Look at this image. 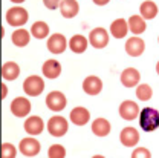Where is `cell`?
<instances>
[{"instance_id": "19", "label": "cell", "mask_w": 159, "mask_h": 158, "mask_svg": "<svg viewBox=\"0 0 159 158\" xmlns=\"http://www.w3.org/2000/svg\"><path fill=\"white\" fill-rule=\"evenodd\" d=\"M112 131V126H110V121L102 117L95 118L92 121V132L97 135V137H107Z\"/></svg>"}, {"instance_id": "15", "label": "cell", "mask_w": 159, "mask_h": 158, "mask_svg": "<svg viewBox=\"0 0 159 158\" xmlns=\"http://www.w3.org/2000/svg\"><path fill=\"white\" fill-rule=\"evenodd\" d=\"M121 83L124 88H135L139 84V80H141V74H139L138 69L135 68H125L122 72H121Z\"/></svg>"}, {"instance_id": "16", "label": "cell", "mask_w": 159, "mask_h": 158, "mask_svg": "<svg viewBox=\"0 0 159 158\" xmlns=\"http://www.w3.org/2000/svg\"><path fill=\"white\" fill-rule=\"evenodd\" d=\"M83 91L87 95H98L102 91V80L97 75H89L83 80Z\"/></svg>"}, {"instance_id": "5", "label": "cell", "mask_w": 159, "mask_h": 158, "mask_svg": "<svg viewBox=\"0 0 159 158\" xmlns=\"http://www.w3.org/2000/svg\"><path fill=\"white\" fill-rule=\"evenodd\" d=\"M119 117L127 121H132L135 118H139V114H141V109H139L138 103H135L133 100H124L121 104H119Z\"/></svg>"}, {"instance_id": "23", "label": "cell", "mask_w": 159, "mask_h": 158, "mask_svg": "<svg viewBox=\"0 0 159 158\" xmlns=\"http://www.w3.org/2000/svg\"><path fill=\"white\" fill-rule=\"evenodd\" d=\"M11 41H12L16 46H19V48L28 46L29 41H31V31H26V29H23V28L16 29V31L12 32V36H11Z\"/></svg>"}, {"instance_id": "37", "label": "cell", "mask_w": 159, "mask_h": 158, "mask_svg": "<svg viewBox=\"0 0 159 158\" xmlns=\"http://www.w3.org/2000/svg\"><path fill=\"white\" fill-rule=\"evenodd\" d=\"M158 41H159V39H158Z\"/></svg>"}, {"instance_id": "7", "label": "cell", "mask_w": 159, "mask_h": 158, "mask_svg": "<svg viewBox=\"0 0 159 158\" xmlns=\"http://www.w3.org/2000/svg\"><path fill=\"white\" fill-rule=\"evenodd\" d=\"M46 46H48L49 52H52V54L57 55V54H61V52L66 51V48L69 46V41H67V39H66L63 34L55 32V34H52V36L48 39Z\"/></svg>"}, {"instance_id": "10", "label": "cell", "mask_w": 159, "mask_h": 158, "mask_svg": "<svg viewBox=\"0 0 159 158\" xmlns=\"http://www.w3.org/2000/svg\"><path fill=\"white\" fill-rule=\"evenodd\" d=\"M41 149V144L40 141L34 138V137H28V138H23L19 144V151L20 154H23L25 157H35Z\"/></svg>"}, {"instance_id": "31", "label": "cell", "mask_w": 159, "mask_h": 158, "mask_svg": "<svg viewBox=\"0 0 159 158\" xmlns=\"http://www.w3.org/2000/svg\"><path fill=\"white\" fill-rule=\"evenodd\" d=\"M61 2L63 0H43V3H44V6L48 8V9H57L60 8V5H61Z\"/></svg>"}, {"instance_id": "6", "label": "cell", "mask_w": 159, "mask_h": 158, "mask_svg": "<svg viewBox=\"0 0 159 158\" xmlns=\"http://www.w3.org/2000/svg\"><path fill=\"white\" fill-rule=\"evenodd\" d=\"M66 104H67V98H66V95H64L63 92H60V91H52V92H49L48 97H46V106H48V109H51L52 112L63 111V109L66 108Z\"/></svg>"}, {"instance_id": "2", "label": "cell", "mask_w": 159, "mask_h": 158, "mask_svg": "<svg viewBox=\"0 0 159 158\" xmlns=\"http://www.w3.org/2000/svg\"><path fill=\"white\" fill-rule=\"evenodd\" d=\"M5 19L6 22L11 25V26H23L28 19H29V14H28V11L23 8V6H12V8H9L8 11H6V16H5Z\"/></svg>"}, {"instance_id": "9", "label": "cell", "mask_w": 159, "mask_h": 158, "mask_svg": "<svg viewBox=\"0 0 159 158\" xmlns=\"http://www.w3.org/2000/svg\"><path fill=\"white\" fill-rule=\"evenodd\" d=\"M11 112L14 117H19V118H25L29 115L31 112V101L25 97H17V98L12 100L11 103Z\"/></svg>"}, {"instance_id": "34", "label": "cell", "mask_w": 159, "mask_h": 158, "mask_svg": "<svg viewBox=\"0 0 159 158\" xmlns=\"http://www.w3.org/2000/svg\"><path fill=\"white\" fill-rule=\"evenodd\" d=\"M12 3H23V2H26V0H11Z\"/></svg>"}, {"instance_id": "35", "label": "cell", "mask_w": 159, "mask_h": 158, "mask_svg": "<svg viewBox=\"0 0 159 158\" xmlns=\"http://www.w3.org/2000/svg\"><path fill=\"white\" fill-rule=\"evenodd\" d=\"M156 72H158V75H159V61L156 63Z\"/></svg>"}, {"instance_id": "33", "label": "cell", "mask_w": 159, "mask_h": 158, "mask_svg": "<svg viewBox=\"0 0 159 158\" xmlns=\"http://www.w3.org/2000/svg\"><path fill=\"white\" fill-rule=\"evenodd\" d=\"M2 91H3V92H2V97H3V98H6V95H8V88H6V84H5V83L2 84Z\"/></svg>"}, {"instance_id": "25", "label": "cell", "mask_w": 159, "mask_h": 158, "mask_svg": "<svg viewBox=\"0 0 159 158\" xmlns=\"http://www.w3.org/2000/svg\"><path fill=\"white\" fill-rule=\"evenodd\" d=\"M31 36L32 37H35L37 40H41V39H46L48 36H49V25L46 23V22H41V20H37L35 23H32V26H31Z\"/></svg>"}, {"instance_id": "36", "label": "cell", "mask_w": 159, "mask_h": 158, "mask_svg": "<svg viewBox=\"0 0 159 158\" xmlns=\"http://www.w3.org/2000/svg\"><path fill=\"white\" fill-rule=\"evenodd\" d=\"M92 158H106V157H102V155H93Z\"/></svg>"}, {"instance_id": "21", "label": "cell", "mask_w": 159, "mask_h": 158, "mask_svg": "<svg viewBox=\"0 0 159 158\" xmlns=\"http://www.w3.org/2000/svg\"><path fill=\"white\" fill-rule=\"evenodd\" d=\"M129 22H125L124 19H116L112 22L110 25V34L115 39H124L129 32Z\"/></svg>"}, {"instance_id": "24", "label": "cell", "mask_w": 159, "mask_h": 158, "mask_svg": "<svg viewBox=\"0 0 159 158\" xmlns=\"http://www.w3.org/2000/svg\"><path fill=\"white\" fill-rule=\"evenodd\" d=\"M129 29L130 32H133V36H141L142 32H145L147 29V23H145V19L142 16H132L129 19Z\"/></svg>"}, {"instance_id": "20", "label": "cell", "mask_w": 159, "mask_h": 158, "mask_svg": "<svg viewBox=\"0 0 159 158\" xmlns=\"http://www.w3.org/2000/svg\"><path fill=\"white\" fill-rule=\"evenodd\" d=\"M20 75V66L16 61H6L2 66V77L6 81H14Z\"/></svg>"}, {"instance_id": "22", "label": "cell", "mask_w": 159, "mask_h": 158, "mask_svg": "<svg viewBox=\"0 0 159 158\" xmlns=\"http://www.w3.org/2000/svg\"><path fill=\"white\" fill-rule=\"evenodd\" d=\"M89 45H90V43H89V39H86V37L81 36V34H75V36H72L70 40H69V48H70V51L75 52V54H83V52L87 49Z\"/></svg>"}, {"instance_id": "1", "label": "cell", "mask_w": 159, "mask_h": 158, "mask_svg": "<svg viewBox=\"0 0 159 158\" xmlns=\"http://www.w3.org/2000/svg\"><path fill=\"white\" fill-rule=\"evenodd\" d=\"M139 126L145 132H153L159 127V111L155 108H144L139 114Z\"/></svg>"}, {"instance_id": "28", "label": "cell", "mask_w": 159, "mask_h": 158, "mask_svg": "<svg viewBox=\"0 0 159 158\" xmlns=\"http://www.w3.org/2000/svg\"><path fill=\"white\" fill-rule=\"evenodd\" d=\"M66 157V149L61 144H52L48 149V158H64Z\"/></svg>"}, {"instance_id": "18", "label": "cell", "mask_w": 159, "mask_h": 158, "mask_svg": "<svg viewBox=\"0 0 159 158\" xmlns=\"http://www.w3.org/2000/svg\"><path fill=\"white\" fill-rule=\"evenodd\" d=\"M60 12L64 19H74L80 12V5L77 0H63L60 5Z\"/></svg>"}, {"instance_id": "11", "label": "cell", "mask_w": 159, "mask_h": 158, "mask_svg": "<svg viewBox=\"0 0 159 158\" xmlns=\"http://www.w3.org/2000/svg\"><path fill=\"white\" fill-rule=\"evenodd\" d=\"M25 131L31 135V137H35V135H40L44 129V121L41 117L39 115H31L25 120V124H23Z\"/></svg>"}, {"instance_id": "14", "label": "cell", "mask_w": 159, "mask_h": 158, "mask_svg": "<svg viewBox=\"0 0 159 158\" xmlns=\"http://www.w3.org/2000/svg\"><path fill=\"white\" fill-rule=\"evenodd\" d=\"M139 132L135 127H124L119 134V141L125 147H135L139 143Z\"/></svg>"}, {"instance_id": "27", "label": "cell", "mask_w": 159, "mask_h": 158, "mask_svg": "<svg viewBox=\"0 0 159 158\" xmlns=\"http://www.w3.org/2000/svg\"><path fill=\"white\" fill-rule=\"evenodd\" d=\"M136 97H138V100H141V101H148V100L153 97V89H152V86L147 84V83L138 84V86H136Z\"/></svg>"}, {"instance_id": "13", "label": "cell", "mask_w": 159, "mask_h": 158, "mask_svg": "<svg viewBox=\"0 0 159 158\" xmlns=\"http://www.w3.org/2000/svg\"><path fill=\"white\" fill-rule=\"evenodd\" d=\"M41 72H43V75H44L46 79L55 80L61 75V65H60L58 60L49 59V60H46V61L43 63V66H41Z\"/></svg>"}, {"instance_id": "8", "label": "cell", "mask_w": 159, "mask_h": 158, "mask_svg": "<svg viewBox=\"0 0 159 158\" xmlns=\"http://www.w3.org/2000/svg\"><path fill=\"white\" fill-rule=\"evenodd\" d=\"M89 43L95 49H102L109 45V32L104 28H95L89 34Z\"/></svg>"}, {"instance_id": "32", "label": "cell", "mask_w": 159, "mask_h": 158, "mask_svg": "<svg viewBox=\"0 0 159 158\" xmlns=\"http://www.w3.org/2000/svg\"><path fill=\"white\" fill-rule=\"evenodd\" d=\"M95 5H98V6H104V5H107L110 0H92Z\"/></svg>"}, {"instance_id": "30", "label": "cell", "mask_w": 159, "mask_h": 158, "mask_svg": "<svg viewBox=\"0 0 159 158\" xmlns=\"http://www.w3.org/2000/svg\"><path fill=\"white\" fill-rule=\"evenodd\" d=\"M130 158H152V152L147 147H136L132 152V157Z\"/></svg>"}, {"instance_id": "29", "label": "cell", "mask_w": 159, "mask_h": 158, "mask_svg": "<svg viewBox=\"0 0 159 158\" xmlns=\"http://www.w3.org/2000/svg\"><path fill=\"white\" fill-rule=\"evenodd\" d=\"M17 157V149L11 143H3L2 144V158H16Z\"/></svg>"}, {"instance_id": "4", "label": "cell", "mask_w": 159, "mask_h": 158, "mask_svg": "<svg viewBox=\"0 0 159 158\" xmlns=\"http://www.w3.org/2000/svg\"><path fill=\"white\" fill-rule=\"evenodd\" d=\"M23 91L29 97H39L44 91V80L39 75H29L23 81Z\"/></svg>"}, {"instance_id": "26", "label": "cell", "mask_w": 159, "mask_h": 158, "mask_svg": "<svg viewBox=\"0 0 159 158\" xmlns=\"http://www.w3.org/2000/svg\"><path fill=\"white\" fill-rule=\"evenodd\" d=\"M139 12H141V16H142L145 20H152V19H155V17L158 16V6H156L155 2H152V0H145V2L141 3V6H139Z\"/></svg>"}, {"instance_id": "17", "label": "cell", "mask_w": 159, "mask_h": 158, "mask_svg": "<svg viewBox=\"0 0 159 158\" xmlns=\"http://www.w3.org/2000/svg\"><path fill=\"white\" fill-rule=\"evenodd\" d=\"M69 118H70V121H72L75 126H84V124H87L89 120H90V112H89L86 108H83V106H77V108H74V109L70 111Z\"/></svg>"}, {"instance_id": "3", "label": "cell", "mask_w": 159, "mask_h": 158, "mask_svg": "<svg viewBox=\"0 0 159 158\" xmlns=\"http://www.w3.org/2000/svg\"><path fill=\"white\" fill-rule=\"evenodd\" d=\"M46 127H48V132L52 137H57L58 138V137L66 135V132L69 129V123H67V120L64 118V117H61V115H54V117L49 118Z\"/></svg>"}, {"instance_id": "12", "label": "cell", "mask_w": 159, "mask_h": 158, "mask_svg": "<svg viewBox=\"0 0 159 158\" xmlns=\"http://www.w3.org/2000/svg\"><path fill=\"white\" fill-rule=\"evenodd\" d=\"M144 51H145V41L138 36H133L125 41V52L130 57H139L142 55Z\"/></svg>"}]
</instances>
